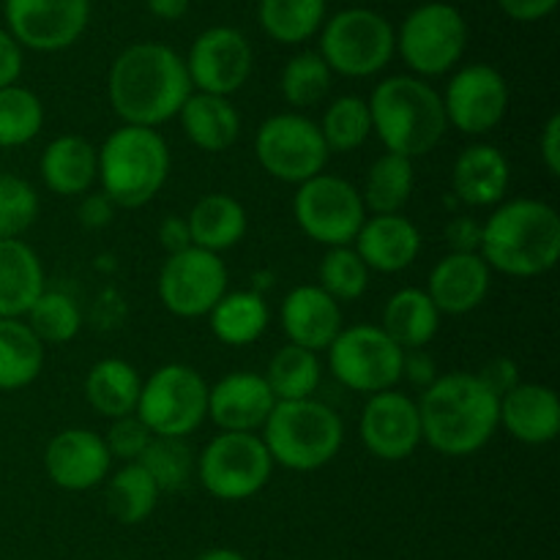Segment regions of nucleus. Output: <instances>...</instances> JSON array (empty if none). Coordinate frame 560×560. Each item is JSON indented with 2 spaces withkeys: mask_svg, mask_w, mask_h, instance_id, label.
<instances>
[{
  "mask_svg": "<svg viewBox=\"0 0 560 560\" xmlns=\"http://www.w3.org/2000/svg\"><path fill=\"white\" fill-rule=\"evenodd\" d=\"M98 178V148L80 135H63L42 153V180L52 195L80 197Z\"/></svg>",
  "mask_w": 560,
  "mask_h": 560,
  "instance_id": "bb28decb",
  "label": "nucleus"
},
{
  "mask_svg": "<svg viewBox=\"0 0 560 560\" xmlns=\"http://www.w3.org/2000/svg\"><path fill=\"white\" fill-rule=\"evenodd\" d=\"M328 153H353L370 140L372 118L370 104L361 96H339L323 113L317 124Z\"/></svg>",
  "mask_w": 560,
  "mask_h": 560,
  "instance_id": "4c0bfd02",
  "label": "nucleus"
},
{
  "mask_svg": "<svg viewBox=\"0 0 560 560\" xmlns=\"http://www.w3.org/2000/svg\"><path fill=\"white\" fill-rule=\"evenodd\" d=\"M184 63L189 71L191 91L230 98L252 77L255 52L249 38L238 27L213 25L195 38Z\"/></svg>",
  "mask_w": 560,
  "mask_h": 560,
  "instance_id": "2eb2a0df",
  "label": "nucleus"
},
{
  "mask_svg": "<svg viewBox=\"0 0 560 560\" xmlns=\"http://www.w3.org/2000/svg\"><path fill=\"white\" fill-rule=\"evenodd\" d=\"M498 427L525 446H545L560 432V399L550 386L517 383L498 405Z\"/></svg>",
  "mask_w": 560,
  "mask_h": 560,
  "instance_id": "5701e85b",
  "label": "nucleus"
},
{
  "mask_svg": "<svg viewBox=\"0 0 560 560\" xmlns=\"http://www.w3.org/2000/svg\"><path fill=\"white\" fill-rule=\"evenodd\" d=\"M490 284L492 271L479 252L474 255L448 252L435 262L424 290L441 315H468L485 304Z\"/></svg>",
  "mask_w": 560,
  "mask_h": 560,
  "instance_id": "412c9836",
  "label": "nucleus"
},
{
  "mask_svg": "<svg viewBox=\"0 0 560 560\" xmlns=\"http://www.w3.org/2000/svg\"><path fill=\"white\" fill-rule=\"evenodd\" d=\"M178 120L186 140L200 151L222 153L238 142L241 115L228 96L191 91V96L180 107Z\"/></svg>",
  "mask_w": 560,
  "mask_h": 560,
  "instance_id": "cd10ccee",
  "label": "nucleus"
},
{
  "mask_svg": "<svg viewBox=\"0 0 560 560\" xmlns=\"http://www.w3.org/2000/svg\"><path fill=\"white\" fill-rule=\"evenodd\" d=\"M293 213L301 233L315 244L353 246L366 219L361 191L339 175L320 173L299 186L293 197Z\"/></svg>",
  "mask_w": 560,
  "mask_h": 560,
  "instance_id": "f8f14e48",
  "label": "nucleus"
},
{
  "mask_svg": "<svg viewBox=\"0 0 560 560\" xmlns=\"http://www.w3.org/2000/svg\"><path fill=\"white\" fill-rule=\"evenodd\" d=\"M109 457L104 438L85 427H71L58 432L44 448V470L60 490L85 492L107 481Z\"/></svg>",
  "mask_w": 560,
  "mask_h": 560,
  "instance_id": "6ab92c4d",
  "label": "nucleus"
},
{
  "mask_svg": "<svg viewBox=\"0 0 560 560\" xmlns=\"http://www.w3.org/2000/svg\"><path fill=\"white\" fill-rule=\"evenodd\" d=\"M317 288L331 295L337 304L355 301L370 288V268L364 266L353 246H334L323 255L317 268Z\"/></svg>",
  "mask_w": 560,
  "mask_h": 560,
  "instance_id": "79ce46f5",
  "label": "nucleus"
},
{
  "mask_svg": "<svg viewBox=\"0 0 560 560\" xmlns=\"http://www.w3.org/2000/svg\"><path fill=\"white\" fill-rule=\"evenodd\" d=\"M148 11L164 22H175L189 11L191 0H145Z\"/></svg>",
  "mask_w": 560,
  "mask_h": 560,
  "instance_id": "6e6d98bb",
  "label": "nucleus"
},
{
  "mask_svg": "<svg viewBox=\"0 0 560 560\" xmlns=\"http://www.w3.org/2000/svg\"><path fill=\"white\" fill-rule=\"evenodd\" d=\"M104 438V446H107L109 457L120 459V463H137L142 457V452L148 448V443L153 441V435L148 432V427L142 424L137 416H124V419H115L109 424L107 435Z\"/></svg>",
  "mask_w": 560,
  "mask_h": 560,
  "instance_id": "a18cd8bd",
  "label": "nucleus"
},
{
  "mask_svg": "<svg viewBox=\"0 0 560 560\" xmlns=\"http://www.w3.org/2000/svg\"><path fill=\"white\" fill-rule=\"evenodd\" d=\"M260 27L279 44H301L326 22V0H260Z\"/></svg>",
  "mask_w": 560,
  "mask_h": 560,
  "instance_id": "e433bc0d",
  "label": "nucleus"
},
{
  "mask_svg": "<svg viewBox=\"0 0 560 560\" xmlns=\"http://www.w3.org/2000/svg\"><path fill=\"white\" fill-rule=\"evenodd\" d=\"M47 290L36 249L22 238L0 241V320H22Z\"/></svg>",
  "mask_w": 560,
  "mask_h": 560,
  "instance_id": "a878e982",
  "label": "nucleus"
},
{
  "mask_svg": "<svg viewBox=\"0 0 560 560\" xmlns=\"http://www.w3.org/2000/svg\"><path fill=\"white\" fill-rule=\"evenodd\" d=\"M355 255L370 271L399 273L421 255V233L402 213L366 217L353 241Z\"/></svg>",
  "mask_w": 560,
  "mask_h": 560,
  "instance_id": "b1692460",
  "label": "nucleus"
},
{
  "mask_svg": "<svg viewBox=\"0 0 560 560\" xmlns=\"http://www.w3.org/2000/svg\"><path fill=\"white\" fill-rule=\"evenodd\" d=\"M170 175V148L156 129L120 126L98 148L102 191L115 208H142L162 191Z\"/></svg>",
  "mask_w": 560,
  "mask_h": 560,
  "instance_id": "39448f33",
  "label": "nucleus"
},
{
  "mask_svg": "<svg viewBox=\"0 0 560 560\" xmlns=\"http://www.w3.org/2000/svg\"><path fill=\"white\" fill-rule=\"evenodd\" d=\"M22 74V47L9 31L0 27V88L16 85Z\"/></svg>",
  "mask_w": 560,
  "mask_h": 560,
  "instance_id": "603ef678",
  "label": "nucleus"
},
{
  "mask_svg": "<svg viewBox=\"0 0 560 560\" xmlns=\"http://www.w3.org/2000/svg\"><path fill=\"white\" fill-rule=\"evenodd\" d=\"M448 126L463 135H490L509 109V85L495 66L470 63L454 71L441 93Z\"/></svg>",
  "mask_w": 560,
  "mask_h": 560,
  "instance_id": "dca6fc26",
  "label": "nucleus"
},
{
  "mask_svg": "<svg viewBox=\"0 0 560 560\" xmlns=\"http://www.w3.org/2000/svg\"><path fill=\"white\" fill-rule=\"evenodd\" d=\"M421 441L443 457H468L485 448L498 430L501 399L474 375L452 372L424 388L419 402Z\"/></svg>",
  "mask_w": 560,
  "mask_h": 560,
  "instance_id": "f03ea898",
  "label": "nucleus"
},
{
  "mask_svg": "<svg viewBox=\"0 0 560 560\" xmlns=\"http://www.w3.org/2000/svg\"><path fill=\"white\" fill-rule=\"evenodd\" d=\"M277 397L266 377L255 372H233L208 388V419L219 432H257L266 427Z\"/></svg>",
  "mask_w": 560,
  "mask_h": 560,
  "instance_id": "aec40b11",
  "label": "nucleus"
},
{
  "mask_svg": "<svg viewBox=\"0 0 560 560\" xmlns=\"http://www.w3.org/2000/svg\"><path fill=\"white\" fill-rule=\"evenodd\" d=\"M361 443L383 463H402L421 446L419 405L402 392L372 394L359 421Z\"/></svg>",
  "mask_w": 560,
  "mask_h": 560,
  "instance_id": "a211bd4d",
  "label": "nucleus"
},
{
  "mask_svg": "<svg viewBox=\"0 0 560 560\" xmlns=\"http://www.w3.org/2000/svg\"><path fill=\"white\" fill-rule=\"evenodd\" d=\"M202 490L217 501H246L271 481L273 459L255 432H219L197 457L195 468Z\"/></svg>",
  "mask_w": 560,
  "mask_h": 560,
  "instance_id": "6e6552de",
  "label": "nucleus"
},
{
  "mask_svg": "<svg viewBox=\"0 0 560 560\" xmlns=\"http://www.w3.org/2000/svg\"><path fill=\"white\" fill-rule=\"evenodd\" d=\"M197 560H249V558L241 556V552H235V550H228V547H219V550L202 552Z\"/></svg>",
  "mask_w": 560,
  "mask_h": 560,
  "instance_id": "4d7b16f0",
  "label": "nucleus"
},
{
  "mask_svg": "<svg viewBox=\"0 0 560 560\" xmlns=\"http://www.w3.org/2000/svg\"><path fill=\"white\" fill-rule=\"evenodd\" d=\"M394 33L399 58L421 80L452 71L468 47V22L459 9L443 0L413 9Z\"/></svg>",
  "mask_w": 560,
  "mask_h": 560,
  "instance_id": "9d476101",
  "label": "nucleus"
},
{
  "mask_svg": "<svg viewBox=\"0 0 560 560\" xmlns=\"http://www.w3.org/2000/svg\"><path fill=\"white\" fill-rule=\"evenodd\" d=\"M156 481L159 492L184 490L197 468V457L184 438H153L137 459Z\"/></svg>",
  "mask_w": 560,
  "mask_h": 560,
  "instance_id": "a19ab883",
  "label": "nucleus"
},
{
  "mask_svg": "<svg viewBox=\"0 0 560 560\" xmlns=\"http://www.w3.org/2000/svg\"><path fill=\"white\" fill-rule=\"evenodd\" d=\"M44 366V345L25 320H0V392L27 388Z\"/></svg>",
  "mask_w": 560,
  "mask_h": 560,
  "instance_id": "72a5a7b5",
  "label": "nucleus"
},
{
  "mask_svg": "<svg viewBox=\"0 0 560 560\" xmlns=\"http://www.w3.org/2000/svg\"><path fill=\"white\" fill-rule=\"evenodd\" d=\"M539 159L550 175H560V115H550L539 135Z\"/></svg>",
  "mask_w": 560,
  "mask_h": 560,
  "instance_id": "5fc2aeb1",
  "label": "nucleus"
},
{
  "mask_svg": "<svg viewBox=\"0 0 560 560\" xmlns=\"http://www.w3.org/2000/svg\"><path fill=\"white\" fill-rule=\"evenodd\" d=\"M443 235L454 255H474L481 246V222L474 217H457L446 224Z\"/></svg>",
  "mask_w": 560,
  "mask_h": 560,
  "instance_id": "de8ad7c7",
  "label": "nucleus"
},
{
  "mask_svg": "<svg viewBox=\"0 0 560 560\" xmlns=\"http://www.w3.org/2000/svg\"><path fill=\"white\" fill-rule=\"evenodd\" d=\"M186 224H189L191 246L213 252V255H222V252L238 246L249 230L246 208L224 191H211V195L200 197L186 217Z\"/></svg>",
  "mask_w": 560,
  "mask_h": 560,
  "instance_id": "c85d7f7f",
  "label": "nucleus"
},
{
  "mask_svg": "<svg viewBox=\"0 0 560 560\" xmlns=\"http://www.w3.org/2000/svg\"><path fill=\"white\" fill-rule=\"evenodd\" d=\"M208 388L195 366L164 364L142 383L135 416L153 438H186L208 419Z\"/></svg>",
  "mask_w": 560,
  "mask_h": 560,
  "instance_id": "1a4fd4ad",
  "label": "nucleus"
},
{
  "mask_svg": "<svg viewBox=\"0 0 560 560\" xmlns=\"http://www.w3.org/2000/svg\"><path fill=\"white\" fill-rule=\"evenodd\" d=\"M381 328L399 350H424L441 328V312L427 290L402 288L383 306Z\"/></svg>",
  "mask_w": 560,
  "mask_h": 560,
  "instance_id": "c756f323",
  "label": "nucleus"
},
{
  "mask_svg": "<svg viewBox=\"0 0 560 560\" xmlns=\"http://www.w3.org/2000/svg\"><path fill=\"white\" fill-rule=\"evenodd\" d=\"M5 31L20 47L60 52L80 42L91 20V0H5Z\"/></svg>",
  "mask_w": 560,
  "mask_h": 560,
  "instance_id": "f3484780",
  "label": "nucleus"
},
{
  "mask_svg": "<svg viewBox=\"0 0 560 560\" xmlns=\"http://www.w3.org/2000/svg\"><path fill=\"white\" fill-rule=\"evenodd\" d=\"M159 246H162L164 252L170 255H178V252L189 249L191 246V235H189V224H186V217H178V213H173V217L162 219V224H159Z\"/></svg>",
  "mask_w": 560,
  "mask_h": 560,
  "instance_id": "3c124183",
  "label": "nucleus"
},
{
  "mask_svg": "<svg viewBox=\"0 0 560 560\" xmlns=\"http://www.w3.org/2000/svg\"><path fill=\"white\" fill-rule=\"evenodd\" d=\"M27 328L42 345H66L80 334L82 315L77 301L60 290H44L25 315Z\"/></svg>",
  "mask_w": 560,
  "mask_h": 560,
  "instance_id": "58836bf2",
  "label": "nucleus"
},
{
  "mask_svg": "<svg viewBox=\"0 0 560 560\" xmlns=\"http://www.w3.org/2000/svg\"><path fill=\"white\" fill-rule=\"evenodd\" d=\"M366 104L372 135L386 145V153L410 162L435 151L448 129L441 93L421 77H386L377 82Z\"/></svg>",
  "mask_w": 560,
  "mask_h": 560,
  "instance_id": "20e7f679",
  "label": "nucleus"
},
{
  "mask_svg": "<svg viewBox=\"0 0 560 560\" xmlns=\"http://www.w3.org/2000/svg\"><path fill=\"white\" fill-rule=\"evenodd\" d=\"M142 377L129 361L102 359L88 370L85 399L98 416L115 421L137 413Z\"/></svg>",
  "mask_w": 560,
  "mask_h": 560,
  "instance_id": "7c9ffc66",
  "label": "nucleus"
},
{
  "mask_svg": "<svg viewBox=\"0 0 560 560\" xmlns=\"http://www.w3.org/2000/svg\"><path fill=\"white\" fill-rule=\"evenodd\" d=\"M476 377H479V381L485 383V386L490 388L498 399H501L503 394L512 392L517 383H523L520 381L517 361L506 359V355H498V359L487 361V364L481 366V372H476Z\"/></svg>",
  "mask_w": 560,
  "mask_h": 560,
  "instance_id": "49530a36",
  "label": "nucleus"
},
{
  "mask_svg": "<svg viewBox=\"0 0 560 560\" xmlns=\"http://www.w3.org/2000/svg\"><path fill=\"white\" fill-rule=\"evenodd\" d=\"M260 438L273 465L310 474L337 457L345 443V427L337 410L310 397L273 405Z\"/></svg>",
  "mask_w": 560,
  "mask_h": 560,
  "instance_id": "423d86ee",
  "label": "nucleus"
},
{
  "mask_svg": "<svg viewBox=\"0 0 560 560\" xmlns=\"http://www.w3.org/2000/svg\"><path fill=\"white\" fill-rule=\"evenodd\" d=\"M159 487L140 463H126L115 470L104 487L107 509L120 525H140L153 514L159 503Z\"/></svg>",
  "mask_w": 560,
  "mask_h": 560,
  "instance_id": "c9c22d12",
  "label": "nucleus"
},
{
  "mask_svg": "<svg viewBox=\"0 0 560 560\" xmlns=\"http://www.w3.org/2000/svg\"><path fill=\"white\" fill-rule=\"evenodd\" d=\"M416 173L413 162L397 153H383L372 162L370 173H366L361 200H364L366 211L372 217H386V213H402L413 197Z\"/></svg>",
  "mask_w": 560,
  "mask_h": 560,
  "instance_id": "473e14b6",
  "label": "nucleus"
},
{
  "mask_svg": "<svg viewBox=\"0 0 560 560\" xmlns=\"http://www.w3.org/2000/svg\"><path fill=\"white\" fill-rule=\"evenodd\" d=\"M331 69L317 52H299L282 69V96L290 107H315L331 91Z\"/></svg>",
  "mask_w": 560,
  "mask_h": 560,
  "instance_id": "37998d69",
  "label": "nucleus"
},
{
  "mask_svg": "<svg viewBox=\"0 0 560 560\" xmlns=\"http://www.w3.org/2000/svg\"><path fill=\"white\" fill-rule=\"evenodd\" d=\"M211 331L228 348H246L266 334L271 310L257 290H233L219 299L211 315Z\"/></svg>",
  "mask_w": 560,
  "mask_h": 560,
  "instance_id": "2f4dec72",
  "label": "nucleus"
},
{
  "mask_svg": "<svg viewBox=\"0 0 560 560\" xmlns=\"http://www.w3.org/2000/svg\"><path fill=\"white\" fill-rule=\"evenodd\" d=\"M255 156L271 178L301 186L326 170L331 153L315 120L301 113H279L257 129Z\"/></svg>",
  "mask_w": 560,
  "mask_h": 560,
  "instance_id": "ddd939ff",
  "label": "nucleus"
},
{
  "mask_svg": "<svg viewBox=\"0 0 560 560\" xmlns=\"http://www.w3.org/2000/svg\"><path fill=\"white\" fill-rule=\"evenodd\" d=\"M498 5L517 22H539L558 9V0H498Z\"/></svg>",
  "mask_w": 560,
  "mask_h": 560,
  "instance_id": "864d4df0",
  "label": "nucleus"
},
{
  "mask_svg": "<svg viewBox=\"0 0 560 560\" xmlns=\"http://www.w3.org/2000/svg\"><path fill=\"white\" fill-rule=\"evenodd\" d=\"M262 377H266L277 402H295V399L315 397L317 386H320L323 366L317 353L288 342L271 355Z\"/></svg>",
  "mask_w": 560,
  "mask_h": 560,
  "instance_id": "f704fd0d",
  "label": "nucleus"
},
{
  "mask_svg": "<svg viewBox=\"0 0 560 560\" xmlns=\"http://www.w3.org/2000/svg\"><path fill=\"white\" fill-rule=\"evenodd\" d=\"M405 350L386 337L381 326L359 323L337 334L328 345V366L334 377L350 392L372 394L388 392L402 381Z\"/></svg>",
  "mask_w": 560,
  "mask_h": 560,
  "instance_id": "9b49d317",
  "label": "nucleus"
},
{
  "mask_svg": "<svg viewBox=\"0 0 560 560\" xmlns=\"http://www.w3.org/2000/svg\"><path fill=\"white\" fill-rule=\"evenodd\" d=\"M279 320H282L290 345H299L312 353L328 350V345L345 328L342 304L323 293L317 284H299L290 290L279 310Z\"/></svg>",
  "mask_w": 560,
  "mask_h": 560,
  "instance_id": "4be33fe9",
  "label": "nucleus"
},
{
  "mask_svg": "<svg viewBox=\"0 0 560 560\" xmlns=\"http://www.w3.org/2000/svg\"><path fill=\"white\" fill-rule=\"evenodd\" d=\"M402 377L424 392V388H430L441 375H438L435 359H432L430 353H424V350H408L402 359Z\"/></svg>",
  "mask_w": 560,
  "mask_h": 560,
  "instance_id": "8fccbe9b",
  "label": "nucleus"
},
{
  "mask_svg": "<svg viewBox=\"0 0 560 560\" xmlns=\"http://www.w3.org/2000/svg\"><path fill=\"white\" fill-rule=\"evenodd\" d=\"M479 255L490 271L506 277H541L560 260V217L550 202L534 197L501 202L481 222Z\"/></svg>",
  "mask_w": 560,
  "mask_h": 560,
  "instance_id": "7ed1b4c3",
  "label": "nucleus"
},
{
  "mask_svg": "<svg viewBox=\"0 0 560 560\" xmlns=\"http://www.w3.org/2000/svg\"><path fill=\"white\" fill-rule=\"evenodd\" d=\"M38 219V195L25 178L0 173V241L20 238Z\"/></svg>",
  "mask_w": 560,
  "mask_h": 560,
  "instance_id": "c03bdc74",
  "label": "nucleus"
},
{
  "mask_svg": "<svg viewBox=\"0 0 560 560\" xmlns=\"http://www.w3.org/2000/svg\"><path fill=\"white\" fill-rule=\"evenodd\" d=\"M44 126V104L31 88H0V148H20L36 140Z\"/></svg>",
  "mask_w": 560,
  "mask_h": 560,
  "instance_id": "ea45409f",
  "label": "nucleus"
},
{
  "mask_svg": "<svg viewBox=\"0 0 560 560\" xmlns=\"http://www.w3.org/2000/svg\"><path fill=\"white\" fill-rule=\"evenodd\" d=\"M156 293L164 310L175 317H208L228 293V266L219 255L206 249H189L170 255L156 279Z\"/></svg>",
  "mask_w": 560,
  "mask_h": 560,
  "instance_id": "4468645a",
  "label": "nucleus"
},
{
  "mask_svg": "<svg viewBox=\"0 0 560 560\" xmlns=\"http://www.w3.org/2000/svg\"><path fill=\"white\" fill-rule=\"evenodd\" d=\"M109 104L124 126H156L178 118L191 96L189 71L173 47L159 42L129 44L109 66Z\"/></svg>",
  "mask_w": 560,
  "mask_h": 560,
  "instance_id": "f257e3e1",
  "label": "nucleus"
},
{
  "mask_svg": "<svg viewBox=\"0 0 560 560\" xmlns=\"http://www.w3.org/2000/svg\"><path fill=\"white\" fill-rule=\"evenodd\" d=\"M397 52V33L392 22L372 9H345L323 22L320 58L331 74L361 77L381 74Z\"/></svg>",
  "mask_w": 560,
  "mask_h": 560,
  "instance_id": "0eeeda50",
  "label": "nucleus"
},
{
  "mask_svg": "<svg viewBox=\"0 0 560 560\" xmlns=\"http://www.w3.org/2000/svg\"><path fill=\"white\" fill-rule=\"evenodd\" d=\"M115 202L109 200L104 191H91V195L82 197L80 208H77V217H80V222L85 224V228L91 230H98V228H107L109 222H113L115 217Z\"/></svg>",
  "mask_w": 560,
  "mask_h": 560,
  "instance_id": "09e8293b",
  "label": "nucleus"
},
{
  "mask_svg": "<svg viewBox=\"0 0 560 560\" xmlns=\"http://www.w3.org/2000/svg\"><path fill=\"white\" fill-rule=\"evenodd\" d=\"M512 184V167L503 151L476 142L459 151L452 167V186L459 202L474 208L501 206Z\"/></svg>",
  "mask_w": 560,
  "mask_h": 560,
  "instance_id": "393cba45",
  "label": "nucleus"
}]
</instances>
